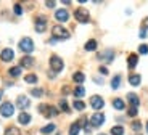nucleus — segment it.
<instances>
[{"instance_id": "393cba45", "label": "nucleus", "mask_w": 148, "mask_h": 135, "mask_svg": "<svg viewBox=\"0 0 148 135\" xmlns=\"http://www.w3.org/2000/svg\"><path fill=\"white\" fill-rule=\"evenodd\" d=\"M119 85H121V76L118 74V76H114V77H113V80H111V87L116 90V88H119Z\"/></svg>"}, {"instance_id": "423d86ee", "label": "nucleus", "mask_w": 148, "mask_h": 135, "mask_svg": "<svg viewBox=\"0 0 148 135\" xmlns=\"http://www.w3.org/2000/svg\"><path fill=\"white\" fill-rule=\"evenodd\" d=\"M13 113H15V108H13V105L11 103H3V105L0 106V114L2 116H5V117H10V116H13Z\"/></svg>"}, {"instance_id": "f03ea898", "label": "nucleus", "mask_w": 148, "mask_h": 135, "mask_svg": "<svg viewBox=\"0 0 148 135\" xmlns=\"http://www.w3.org/2000/svg\"><path fill=\"white\" fill-rule=\"evenodd\" d=\"M74 16H76V19H77L79 23H89L90 21V15H89V11L85 10V8H77V10L74 11Z\"/></svg>"}, {"instance_id": "20e7f679", "label": "nucleus", "mask_w": 148, "mask_h": 135, "mask_svg": "<svg viewBox=\"0 0 148 135\" xmlns=\"http://www.w3.org/2000/svg\"><path fill=\"white\" fill-rule=\"evenodd\" d=\"M39 111H40L45 117H53V116L58 114V110L53 108V106H50V105H40L39 106Z\"/></svg>"}, {"instance_id": "a19ab883", "label": "nucleus", "mask_w": 148, "mask_h": 135, "mask_svg": "<svg viewBox=\"0 0 148 135\" xmlns=\"http://www.w3.org/2000/svg\"><path fill=\"white\" fill-rule=\"evenodd\" d=\"M98 135H106V134H98Z\"/></svg>"}, {"instance_id": "2f4dec72", "label": "nucleus", "mask_w": 148, "mask_h": 135, "mask_svg": "<svg viewBox=\"0 0 148 135\" xmlns=\"http://www.w3.org/2000/svg\"><path fill=\"white\" fill-rule=\"evenodd\" d=\"M60 108H61L64 113H69V106H68L66 100H61V101H60Z\"/></svg>"}, {"instance_id": "b1692460", "label": "nucleus", "mask_w": 148, "mask_h": 135, "mask_svg": "<svg viewBox=\"0 0 148 135\" xmlns=\"http://www.w3.org/2000/svg\"><path fill=\"white\" fill-rule=\"evenodd\" d=\"M55 124H48V125H45V127H42V134H44V135H48V134H52V132L53 130H55Z\"/></svg>"}, {"instance_id": "473e14b6", "label": "nucleus", "mask_w": 148, "mask_h": 135, "mask_svg": "<svg viewBox=\"0 0 148 135\" xmlns=\"http://www.w3.org/2000/svg\"><path fill=\"white\" fill-rule=\"evenodd\" d=\"M138 51H140V53H142V55H147V53H148V45H140V47H138Z\"/></svg>"}, {"instance_id": "a878e982", "label": "nucleus", "mask_w": 148, "mask_h": 135, "mask_svg": "<svg viewBox=\"0 0 148 135\" xmlns=\"http://www.w3.org/2000/svg\"><path fill=\"white\" fill-rule=\"evenodd\" d=\"M10 76H13V77H18L19 74H21V66H15V68H10Z\"/></svg>"}, {"instance_id": "c85d7f7f", "label": "nucleus", "mask_w": 148, "mask_h": 135, "mask_svg": "<svg viewBox=\"0 0 148 135\" xmlns=\"http://www.w3.org/2000/svg\"><path fill=\"white\" fill-rule=\"evenodd\" d=\"M24 80H26L27 84H36V82H37V76H36V74H27V76L24 77Z\"/></svg>"}, {"instance_id": "4be33fe9", "label": "nucleus", "mask_w": 148, "mask_h": 135, "mask_svg": "<svg viewBox=\"0 0 148 135\" xmlns=\"http://www.w3.org/2000/svg\"><path fill=\"white\" fill-rule=\"evenodd\" d=\"M73 79H74V82H76V84H79V85H81L82 82L85 80V76H84L82 73H74Z\"/></svg>"}, {"instance_id": "37998d69", "label": "nucleus", "mask_w": 148, "mask_h": 135, "mask_svg": "<svg viewBox=\"0 0 148 135\" xmlns=\"http://www.w3.org/2000/svg\"><path fill=\"white\" fill-rule=\"evenodd\" d=\"M147 132H148V124H147Z\"/></svg>"}, {"instance_id": "c03bdc74", "label": "nucleus", "mask_w": 148, "mask_h": 135, "mask_svg": "<svg viewBox=\"0 0 148 135\" xmlns=\"http://www.w3.org/2000/svg\"><path fill=\"white\" fill-rule=\"evenodd\" d=\"M56 135H58V134H56Z\"/></svg>"}, {"instance_id": "f704fd0d", "label": "nucleus", "mask_w": 148, "mask_h": 135, "mask_svg": "<svg viewBox=\"0 0 148 135\" xmlns=\"http://www.w3.org/2000/svg\"><path fill=\"white\" fill-rule=\"evenodd\" d=\"M137 113H138V110L137 108H134V106H130V110H129V116H137Z\"/></svg>"}, {"instance_id": "f3484780", "label": "nucleus", "mask_w": 148, "mask_h": 135, "mask_svg": "<svg viewBox=\"0 0 148 135\" xmlns=\"http://www.w3.org/2000/svg\"><path fill=\"white\" fill-rule=\"evenodd\" d=\"M32 64H34L32 56H24V58L21 60V68H31Z\"/></svg>"}, {"instance_id": "5701e85b", "label": "nucleus", "mask_w": 148, "mask_h": 135, "mask_svg": "<svg viewBox=\"0 0 148 135\" xmlns=\"http://www.w3.org/2000/svg\"><path fill=\"white\" fill-rule=\"evenodd\" d=\"M85 50L87 51H93V50H97V40H89L87 44H85Z\"/></svg>"}, {"instance_id": "7c9ffc66", "label": "nucleus", "mask_w": 148, "mask_h": 135, "mask_svg": "<svg viewBox=\"0 0 148 135\" xmlns=\"http://www.w3.org/2000/svg\"><path fill=\"white\" fill-rule=\"evenodd\" d=\"M31 95H34V97L39 98V97L44 95V90H42V88H32V90H31Z\"/></svg>"}, {"instance_id": "7ed1b4c3", "label": "nucleus", "mask_w": 148, "mask_h": 135, "mask_svg": "<svg viewBox=\"0 0 148 135\" xmlns=\"http://www.w3.org/2000/svg\"><path fill=\"white\" fill-rule=\"evenodd\" d=\"M19 48H21L24 53H31V51L34 50V42L31 37H24V39H21V42H19Z\"/></svg>"}, {"instance_id": "aec40b11", "label": "nucleus", "mask_w": 148, "mask_h": 135, "mask_svg": "<svg viewBox=\"0 0 148 135\" xmlns=\"http://www.w3.org/2000/svg\"><path fill=\"white\" fill-rule=\"evenodd\" d=\"M84 95H85V88L82 87V85H77V87L74 88V97H76V98H82Z\"/></svg>"}, {"instance_id": "4468645a", "label": "nucleus", "mask_w": 148, "mask_h": 135, "mask_svg": "<svg viewBox=\"0 0 148 135\" xmlns=\"http://www.w3.org/2000/svg\"><path fill=\"white\" fill-rule=\"evenodd\" d=\"M18 121H19V124H23V125L29 124V122H31V114H27V113H21V114L18 116Z\"/></svg>"}, {"instance_id": "2eb2a0df", "label": "nucleus", "mask_w": 148, "mask_h": 135, "mask_svg": "<svg viewBox=\"0 0 148 135\" xmlns=\"http://www.w3.org/2000/svg\"><path fill=\"white\" fill-rule=\"evenodd\" d=\"M127 100L130 101V105H132L134 108H137L138 103H140V100H138V97L135 95V93H129V95H127Z\"/></svg>"}, {"instance_id": "e433bc0d", "label": "nucleus", "mask_w": 148, "mask_h": 135, "mask_svg": "<svg viewBox=\"0 0 148 135\" xmlns=\"http://www.w3.org/2000/svg\"><path fill=\"white\" fill-rule=\"evenodd\" d=\"M138 36H140V39H145V37H147V31H145V29H142Z\"/></svg>"}, {"instance_id": "a211bd4d", "label": "nucleus", "mask_w": 148, "mask_h": 135, "mask_svg": "<svg viewBox=\"0 0 148 135\" xmlns=\"http://www.w3.org/2000/svg\"><path fill=\"white\" fill-rule=\"evenodd\" d=\"M140 80H142V77L138 76V74H132V76L129 77V84L134 85V87H137V85L140 84Z\"/></svg>"}, {"instance_id": "f257e3e1", "label": "nucleus", "mask_w": 148, "mask_h": 135, "mask_svg": "<svg viewBox=\"0 0 148 135\" xmlns=\"http://www.w3.org/2000/svg\"><path fill=\"white\" fill-rule=\"evenodd\" d=\"M52 36H53L55 40H66V39H69V32L64 29L63 26H55V27L52 29Z\"/></svg>"}, {"instance_id": "6ab92c4d", "label": "nucleus", "mask_w": 148, "mask_h": 135, "mask_svg": "<svg viewBox=\"0 0 148 135\" xmlns=\"http://www.w3.org/2000/svg\"><path fill=\"white\" fill-rule=\"evenodd\" d=\"M113 55H114V53H113V50H108V51H105V53H101L100 56H98V58L100 60H105V61H113Z\"/></svg>"}, {"instance_id": "ea45409f", "label": "nucleus", "mask_w": 148, "mask_h": 135, "mask_svg": "<svg viewBox=\"0 0 148 135\" xmlns=\"http://www.w3.org/2000/svg\"><path fill=\"white\" fill-rule=\"evenodd\" d=\"M143 26H145V27H147V29H148V18H147V19H145V21H143Z\"/></svg>"}, {"instance_id": "9b49d317", "label": "nucleus", "mask_w": 148, "mask_h": 135, "mask_svg": "<svg viewBox=\"0 0 148 135\" xmlns=\"http://www.w3.org/2000/svg\"><path fill=\"white\" fill-rule=\"evenodd\" d=\"M0 58H2V61H11V60L15 58V51L11 50V48H5L0 53Z\"/></svg>"}, {"instance_id": "9d476101", "label": "nucleus", "mask_w": 148, "mask_h": 135, "mask_svg": "<svg viewBox=\"0 0 148 135\" xmlns=\"http://www.w3.org/2000/svg\"><path fill=\"white\" fill-rule=\"evenodd\" d=\"M55 19H56V21H60V23H66L68 19H69V13H68L64 8H61V10H56Z\"/></svg>"}, {"instance_id": "39448f33", "label": "nucleus", "mask_w": 148, "mask_h": 135, "mask_svg": "<svg viewBox=\"0 0 148 135\" xmlns=\"http://www.w3.org/2000/svg\"><path fill=\"white\" fill-rule=\"evenodd\" d=\"M50 66H52V69L55 71V73H60V71L63 69L64 63H63V60L60 58V56L53 55V56H50Z\"/></svg>"}, {"instance_id": "4c0bfd02", "label": "nucleus", "mask_w": 148, "mask_h": 135, "mask_svg": "<svg viewBox=\"0 0 148 135\" xmlns=\"http://www.w3.org/2000/svg\"><path fill=\"white\" fill-rule=\"evenodd\" d=\"M100 73L103 74V76H105V74H108V69H106V68H105V66H101V68H100Z\"/></svg>"}, {"instance_id": "c756f323", "label": "nucleus", "mask_w": 148, "mask_h": 135, "mask_svg": "<svg viewBox=\"0 0 148 135\" xmlns=\"http://www.w3.org/2000/svg\"><path fill=\"white\" fill-rule=\"evenodd\" d=\"M73 106H74V108H76L77 111H84V110H85V105H84V101H81V100H76Z\"/></svg>"}, {"instance_id": "0eeeda50", "label": "nucleus", "mask_w": 148, "mask_h": 135, "mask_svg": "<svg viewBox=\"0 0 148 135\" xmlns=\"http://www.w3.org/2000/svg\"><path fill=\"white\" fill-rule=\"evenodd\" d=\"M90 106H92L93 110H101L105 106V101H103V98H101L100 95H93L92 98H90Z\"/></svg>"}, {"instance_id": "1a4fd4ad", "label": "nucleus", "mask_w": 148, "mask_h": 135, "mask_svg": "<svg viewBox=\"0 0 148 135\" xmlns=\"http://www.w3.org/2000/svg\"><path fill=\"white\" fill-rule=\"evenodd\" d=\"M29 105H31V101L26 95H18V98H16V106H18L19 110H26V108H29Z\"/></svg>"}, {"instance_id": "79ce46f5", "label": "nucleus", "mask_w": 148, "mask_h": 135, "mask_svg": "<svg viewBox=\"0 0 148 135\" xmlns=\"http://www.w3.org/2000/svg\"><path fill=\"white\" fill-rule=\"evenodd\" d=\"M0 98H2V92H0Z\"/></svg>"}, {"instance_id": "72a5a7b5", "label": "nucleus", "mask_w": 148, "mask_h": 135, "mask_svg": "<svg viewBox=\"0 0 148 135\" xmlns=\"http://www.w3.org/2000/svg\"><path fill=\"white\" fill-rule=\"evenodd\" d=\"M13 10H15L16 15H21V13H23V8H21V5H19V3H16L15 7H13Z\"/></svg>"}, {"instance_id": "58836bf2", "label": "nucleus", "mask_w": 148, "mask_h": 135, "mask_svg": "<svg viewBox=\"0 0 148 135\" xmlns=\"http://www.w3.org/2000/svg\"><path fill=\"white\" fill-rule=\"evenodd\" d=\"M45 5H47L48 8H53L55 7V2H45Z\"/></svg>"}, {"instance_id": "dca6fc26", "label": "nucleus", "mask_w": 148, "mask_h": 135, "mask_svg": "<svg viewBox=\"0 0 148 135\" xmlns=\"http://www.w3.org/2000/svg\"><path fill=\"white\" fill-rule=\"evenodd\" d=\"M79 130H81V121H79V122H74V124H71V127H69V135H77Z\"/></svg>"}, {"instance_id": "bb28decb", "label": "nucleus", "mask_w": 148, "mask_h": 135, "mask_svg": "<svg viewBox=\"0 0 148 135\" xmlns=\"http://www.w3.org/2000/svg\"><path fill=\"white\" fill-rule=\"evenodd\" d=\"M111 135H124V129L121 125H114L111 129Z\"/></svg>"}, {"instance_id": "cd10ccee", "label": "nucleus", "mask_w": 148, "mask_h": 135, "mask_svg": "<svg viewBox=\"0 0 148 135\" xmlns=\"http://www.w3.org/2000/svg\"><path fill=\"white\" fill-rule=\"evenodd\" d=\"M5 135H21V132L18 130V127H8L5 130Z\"/></svg>"}, {"instance_id": "412c9836", "label": "nucleus", "mask_w": 148, "mask_h": 135, "mask_svg": "<svg viewBox=\"0 0 148 135\" xmlns=\"http://www.w3.org/2000/svg\"><path fill=\"white\" fill-rule=\"evenodd\" d=\"M113 106H114L118 111H122L124 108H126V106H124V101H122L121 98H114V100H113Z\"/></svg>"}, {"instance_id": "ddd939ff", "label": "nucleus", "mask_w": 148, "mask_h": 135, "mask_svg": "<svg viewBox=\"0 0 148 135\" xmlns=\"http://www.w3.org/2000/svg\"><path fill=\"white\" fill-rule=\"evenodd\" d=\"M137 63H138V56L135 55V53H130V55H129V60H127V64H129V68H130V69H134V68L137 66Z\"/></svg>"}, {"instance_id": "c9c22d12", "label": "nucleus", "mask_w": 148, "mask_h": 135, "mask_svg": "<svg viewBox=\"0 0 148 135\" xmlns=\"http://www.w3.org/2000/svg\"><path fill=\"white\" fill-rule=\"evenodd\" d=\"M140 127H142V124L138 122V121H135V122L132 124V129H134V130H140Z\"/></svg>"}, {"instance_id": "f8f14e48", "label": "nucleus", "mask_w": 148, "mask_h": 135, "mask_svg": "<svg viewBox=\"0 0 148 135\" xmlns=\"http://www.w3.org/2000/svg\"><path fill=\"white\" fill-rule=\"evenodd\" d=\"M45 27H47V19H45L44 16H39V18L36 19V31L37 32H44Z\"/></svg>"}, {"instance_id": "6e6552de", "label": "nucleus", "mask_w": 148, "mask_h": 135, "mask_svg": "<svg viewBox=\"0 0 148 135\" xmlns=\"http://www.w3.org/2000/svg\"><path fill=\"white\" fill-rule=\"evenodd\" d=\"M103 122H105V114L103 113H95L90 117V124H92L93 127H100Z\"/></svg>"}]
</instances>
